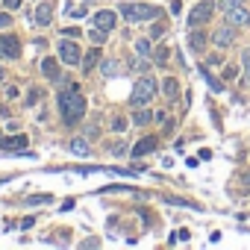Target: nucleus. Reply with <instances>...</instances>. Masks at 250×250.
Segmentation results:
<instances>
[{
  "label": "nucleus",
  "mask_w": 250,
  "mask_h": 250,
  "mask_svg": "<svg viewBox=\"0 0 250 250\" xmlns=\"http://www.w3.org/2000/svg\"><path fill=\"white\" fill-rule=\"evenodd\" d=\"M203 44H206V36H203V33H197V27H191V33H188V47H191L194 53H200V50H203Z\"/></svg>",
  "instance_id": "obj_14"
},
{
  "label": "nucleus",
  "mask_w": 250,
  "mask_h": 250,
  "mask_svg": "<svg viewBox=\"0 0 250 250\" xmlns=\"http://www.w3.org/2000/svg\"><path fill=\"white\" fill-rule=\"evenodd\" d=\"M180 9H183L180 0H171V12H174V15H180Z\"/></svg>",
  "instance_id": "obj_33"
},
{
  "label": "nucleus",
  "mask_w": 250,
  "mask_h": 250,
  "mask_svg": "<svg viewBox=\"0 0 250 250\" xmlns=\"http://www.w3.org/2000/svg\"><path fill=\"white\" fill-rule=\"evenodd\" d=\"M91 24H94L97 30H103V33H112L115 24H118V15H115L112 9H103V12H97V15L91 18Z\"/></svg>",
  "instance_id": "obj_9"
},
{
  "label": "nucleus",
  "mask_w": 250,
  "mask_h": 250,
  "mask_svg": "<svg viewBox=\"0 0 250 250\" xmlns=\"http://www.w3.org/2000/svg\"><path fill=\"white\" fill-rule=\"evenodd\" d=\"M56 103H59V115H62L65 127H77V124L83 121V115H85V97L80 94L77 85H71L68 91H59Z\"/></svg>",
  "instance_id": "obj_1"
},
{
  "label": "nucleus",
  "mask_w": 250,
  "mask_h": 250,
  "mask_svg": "<svg viewBox=\"0 0 250 250\" xmlns=\"http://www.w3.org/2000/svg\"><path fill=\"white\" fill-rule=\"evenodd\" d=\"M224 15H227V24H232L235 30H238V27H250V12H247L244 6H235V9H227Z\"/></svg>",
  "instance_id": "obj_10"
},
{
  "label": "nucleus",
  "mask_w": 250,
  "mask_h": 250,
  "mask_svg": "<svg viewBox=\"0 0 250 250\" xmlns=\"http://www.w3.org/2000/svg\"><path fill=\"white\" fill-rule=\"evenodd\" d=\"M0 147L6 153H30V139L27 136H9V139H0Z\"/></svg>",
  "instance_id": "obj_5"
},
{
  "label": "nucleus",
  "mask_w": 250,
  "mask_h": 250,
  "mask_svg": "<svg viewBox=\"0 0 250 250\" xmlns=\"http://www.w3.org/2000/svg\"><path fill=\"white\" fill-rule=\"evenodd\" d=\"M112 130L115 133H124V130H127V118H115L112 121Z\"/></svg>",
  "instance_id": "obj_24"
},
{
  "label": "nucleus",
  "mask_w": 250,
  "mask_h": 250,
  "mask_svg": "<svg viewBox=\"0 0 250 250\" xmlns=\"http://www.w3.org/2000/svg\"><path fill=\"white\" fill-rule=\"evenodd\" d=\"M3 6H6V9H12V12H15V9H18V6H21V0H3Z\"/></svg>",
  "instance_id": "obj_31"
},
{
  "label": "nucleus",
  "mask_w": 250,
  "mask_h": 250,
  "mask_svg": "<svg viewBox=\"0 0 250 250\" xmlns=\"http://www.w3.org/2000/svg\"><path fill=\"white\" fill-rule=\"evenodd\" d=\"M59 59H62L65 65H77V62H80V44L62 39V42H59Z\"/></svg>",
  "instance_id": "obj_8"
},
{
  "label": "nucleus",
  "mask_w": 250,
  "mask_h": 250,
  "mask_svg": "<svg viewBox=\"0 0 250 250\" xmlns=\"http://www.w3.org/2000/svg\"><path fill=\"white\" fill-rule=\"evenodd\" d=\"M85 12H88V9H85V6H80V9H74V18H85Z\"/></svg>",
  "instance_id": "obj_37"
},
{
  "label": "nucleus",
  "mask_w": 250,
  "mask_h": 250,
  "mask_svg": "<svg viewBox=\"0 0 250 250\" xmlns=\"http://www.w3.org/2000/svg\"><path fill=\"white\" fill-rule=\"evenodd\" d=\"M200 77H203V80L209 83V88H212V91H224V85H221V83H218V80H215V77H212L209 71H203V68H200Z\"/></svg>",
  "instance_id": "obj_20"
},
{
  "label": "nucleus",
  "mask_w": 250,
  "mask_h": 250,
  "mask_svg": "<svg viewBox=\"0 0 250 250\" xmlns=\"http://www.w3.org/2000/svg\"><path fill=\"white\" fill-rule=\"evenodd\" d=\"M247 186H250V177H247Z\"/></svg>",
  "instance_id": "obj_39"
},
{
  "label": "nucleus",
  "mask_w": 250,
  "mask_h": 250,
  "mask_svg": "<svg viewBox=\"0 0 250 250\" xmlns=\"http://www.w3.org/2000/svg\"><path fill=\"white\" fill-rule=\"evenodd\" d=\"M42 71H44V77H47V80H59V62H56L53 56L42 59Z\"/></svg>",
  "instance_id": "obj_13"
},
{
  "label": "nucleus",
  "mask_w": 250,
  "mask_h": 250,
  "mask_svg": "<svg viewBox=\"0 0 250 250\" xmlns=\"http://www.w3.org/2000/svg\"><path fill=\"white\" fill-rule=\"evenodd\" d=\"M232 42H235V27H232V24H224V27H218V30L212 33V44L221 47V50L229 47Z\"/></svg>",
  "instance_id": "obj_6"
},
{
  "label": "nucleus",
  "mask_w": 250,
  "mask_h": 250,
  "mask_svg": "<svg viewBox=\"0 0 250 250\" xmlns=\"http://www.w3.org/2000/svg\"><path fill=\"white\" fill-rule=\"evenodd\" d=\"M218 6L227 12V9H235V6H244V0H218Z\"/></svg>",
  "instance_id": "obj_23"
},
{
  "label": "nucleus",
  "mask_w": 250,
  "mask_h": 250,
  "mask_svg": "<svg viewBox=\"0 0 250 250\" xmlns=\"http://www.w3.org/2000/svg\"><path fill=\"white\" fill-rule=\"evenodd\" d=\"M241 65H244V71H247V80H250V47L241 53Z\"/></svg>",
  "instance_id": "obj_27"
},
{
  "label": "nucleus",
  "mask_w": 250,
  "mask_h": 250,
  "mask_svg": "<svg viewBox=\"0 0 250 250\" xmlns=\"http://www.w3.org/2000/svg\"><path fill=\"white\" fill-rule=\"evenodd\" d=\"M9 24H12V18H9V15H6V12H0V30H6V27H9Z\"/></svg>",
  "instance_id": "obj_30"
},
{
  "label": "nucleus",
  "mask_w": 250,
  "mask_h": 250,
  "mask_svg": "<svg viewBox=\"0 0 250 250\" xmlns=\"http://www.w3.org/2000/svg\"><path fill=\"white\" fill-rule=\"evenodd\" d=\"M168 56H171V47H156L153 62H156V65H165V62H168Z\"/></svg>",
  "instance_id": "obj_19"
},
{
  "label": "nucleus",
  "mask_w": 250,
  "mask_h": 250,
  "mask_svg": "<svg viewBox=\"0 0 250 250\" xmlns=\"http://www.w3.org/2000/svg\"><path fill=\"white\" fill-rule=\"evenodd\" d=\"M150 121H153V112H147V109L142 106V112L136 115V124H139V127H147V124H150Z\"/></svg>",
  "instance_id": "obj_21"
},
{
  "label": "nucleus",
  "mask_w": 250,
  "mask_h": 250,
  "mask_svg": "<svg viewBox=\"0 0 250 250\" xmlns=\"http://www.w3.org/2000/svg\"><path fill=\"white\" fill-rule=\"evenodd\" d=\"M162 33H165V27H162V24H156V27H150V39H159Z\"/></svg>",
  "instance_id": "obj_29"
},
{
  "label": "nucleus",
  "mask_w": 250,
  "mask_h": 250,
  "mask_svg": "<svg viewBox=\"0 0 250 250\" xmlns=\"http://www.w3.org/2000/svg\"><path fill=\"white\" fill-rule=\"evenodd\" d=\"M156 150V139L153 136H145V139H139V145L133 147V156L139 159V156H147V153H153Z\"/></svg>",
  "instance_id": "obj_12"
},
{
  "label": "nucleus",
  "mask_w": 250,
  "mask_h": 250,
  "mask_svg": "<svg viewBox=\"0 0 250 250\" xmlns=\"http://www.w3.org/2000/svg\"><path fill=\"white\" fill-rule=\"evenodd\" d=\"M156 94H159V83H156L153 77H139L136 85H133V94H130V106H133V109H142V106H147Z\"/></svg>",
  "instance_id": "obj_2"
},
{
  "label": "nucleus",
  "mask_w": 250,
  "mask_h": 250,
  "mask_svg": "<svg viewBox=\"0 0 250 250\" xmlns=\"http://www.w3.org/2000/svg\"><path fill=\"white\" fill-rule=\"evenodd\" d=\"M112 153H118V156H121V153H127V145H115V147H112Z\"/></svg>",
  "instance_id": "obj_36"
},
{
  "label": "nucleus",
  "mask_w": 250,
  "mask_h": 250,
  "mask_svg": "<svg viewBox=\"0 0 250 250\" xmlns=\"http://www.w3.org/2000/svg\"><path fill=\"white\" fill-rule=\"evenodd\" d=\"M42 94H44V91H42V88H36V85H33V88H30V97H27V106H36V103H39V100H42Z\"/></svg>",
  "instance_id": "obj_22"
},
{
  "label": "nucleus",
  "mask_w": 250,
  "mask_h": 250,
  "mask_svg": "<svg viewBox=\"0 0 250 250\" xmlns=\"http://www.w3.org/2000/svg\"><path fill=\"white\" fill-rule=\"evenodd\" d=\"M97 62H100V47H88V53L83 56V74H85V71H91Z\"/></svg>",
  "instance_id": "obj_15"
},
{
  "label": "nucleus",
  "mask_w": 250,
  "mask_h": 250,
  "mask_svg": "<svg viewBox=\"0 0 250 250\" xmlns=\"http://www.w3.org/2000/svg\"><path fill=\"white\" fill-rule=\"evenodd\" d=\"M91 42H94V44H103V42H106V33L94 27V30H91Z\"/></svg>",
  "instance_id": "obj_25"
},
{
  "label": "nucleus",
  "mask_w": 250,
  "mask_h": 250,
  "mask_svg": "<svg viewBox=\"0 0 250 250\" xmlns=\"http://www.w3.org/2000/svg\"><path fill=\"white\" fill-rule=\"evenodd\" d=\"M27 200H30L33 206H36V203H50V197H47V194H33V197H27Z\"/></svg>",
  "instance_id": "obj_28"
},
{
  "label": "nucleus",
  "mask_w": 250,
  "mask_h": 250,
  "mask_svg": "<svg viewBox=\"0 0 250 250\" xmlns=\"http://www.w3.org/2000/svg\"><path fill=\"white\" fill-rule=\"evenodd\" d=\"M0 56L3 59H18L21 56V44H18V39L15 36H0Z\"/></svg>",
  "instance_id": "obj_7"
},
{
  "label": "nucleus",
  "mask_w": 250,
  "mask_h": 250,
  "mask_svg": "<svg viewBox=\"0 0 250 250\" xmlns=\"http://www.w3.org/2000/svg\"><path fill=\"white\" fill-rule=\"evenodd\" d=\"M215 0H200V3L188 12V27H200V24H206L209 18H212V12H215Z\"/></svg>",
  "instance_id": "obj_4"
},
{
  "label": "nucleus",
  "mask_w": 250,
  "mask_h": 250,
  "mask_svg": "<svg viewBox=\"0 0 250 250\" xmlns=\"http://www.w3.org/2000/svg\"><path fill=\"white\" fill-rule=\"evenodd\" d=\"M3 77H6V71H3V65H0V83H3Z\"/></svg>",
  "instance_id": "obj_38"
},
{
  "label": "nucleus",
  "mask_w": 250,
  "mask_h": 250,
  "mask_svg": "<svg viewBox=\"0 0 250 250\" xmlns=\"http://www.w3.org/2000/svg\"><path fill=\"white\" fill-rule=\"evenodd\" d=\"M162 94H165L168 100H177V94H180V83H177L174 77H168V80L162 83Z\"/></svg>",
  "instance_id": "obj_16"
},
{
  "label": "nucleus",
  "mask_w": 250,
  "mask_h": 250,
  "mask_svg": "<svg viewBox=\"0 0 250 250\" xmlns=\"http://www.w3.org/2000/svg\"><path fill=\"white\" fill-rule=\"evenodd\" d=\"M124 18H127L130 24H142V21H150V18H156L159 15V9L156 6H150V3H121V9H118Z\"/></svg>",
  "instance_id": "obj_3"
},
{
  "label": "nucleus",
  "mask_w": 250,
  "mask_h": 250,
  "mask_svg": "<svg viewBox=\"0 0 250 250\" xmlns=\"http://www.w3.org/2000/svg\"><path fill=\"white\" fill-rule=\"evenodd\" d=\"M136 53H139V56H145V59H147V56H153L150 39H139V42H136Z\"/></svg>",
  "instance_id": "obj_17"
},
{
  "label": "nucleus",
  "mask_w": 250,
  "mask_h": 250,
  "mask_svg": "<svg viewBox=\"0 0 250 250\" xmlns=\"http://www.w3.org/2000/svg\"><path fill=\"white\" fill-rule=\"evenodd\" d=\"M68 147H71L77 156H88V145H85L83 139H71V145H68Z\"/></svg>",
  "instance_id": "obj_18"
},
{
  "label": "nucleus",
  "mask_w": 250,
  "mask_h": 250,
  "mask_svg": "<svg viewBox=\"0 0 250 250\" xmlns=\"http://www.w3.org/2000/svg\"><path fill=\"white\" fill-rule=\"evenodd\" d=\"M115 68H118V65H115V62H112V59H106V62H103V65H100V71H103V74H109V77H112V74H118V71H115Z\"/></svg>",
  "instance_id": "obj_26"
},
{
  "label": "nucleus",
  "mask_w": 250,
  "mask_h": 250,
  "mask_svg": "<svg viewBox=\"0 0 250 250\" xmlns=\"http://www.w3.org/2000/svg\"><path fill=\"white\" fill-rule=\"evenodd\" d=\"M50 18H53V6H50V3L36 6V12H33V24H36V27H47Z\"/></svg>",
  "instance_id": "obj_11"
},
{
  "label": "nucleus",
  "mask_w": 250,
  "mask_h": 250,
  "mask_svg": "<svg viewBox=\"0 0 250 250\" xmlns=\"http://www.w3.org/2000/svg\"><path fill=\"white\" fill-rule=\"evenodd\" d=\"M6 97H9V100H15V97H18V88H15V85H9V88H6Z\"/></svg>",
  "instance_id": "obj_35"
},
{
  "label": "nucleus",
  "mask_w": 250,
  "mask_h": 250,
  "mask_svg": "<svg viewBox=\"0 0 250 250\" xmlns=\"http://www.w3.org/2000/svg\"><path fill=\"white\" fill-rule=\"evenodd\" d=\"M177 238H180V241H188V238H191V235H188V229H180V232H177V235H174V241H177Z\"/></svg>",
  "instance_id": "obj_32"
},
{
  "label": "nucleus",
  "mask_w": 250,
  "mask_h": 250,
  "mask_svg": "<svg viewBox=\"0 0 250 250\" xmlns=\"http://www.w3.org/2000/svg\"><path fill=\"white\" fill-rule=\"evenodd\" d=\"M224 80H235V68H224Z\"/></svg>",
  "instance_id": "obj_34"
}]
</instances>
